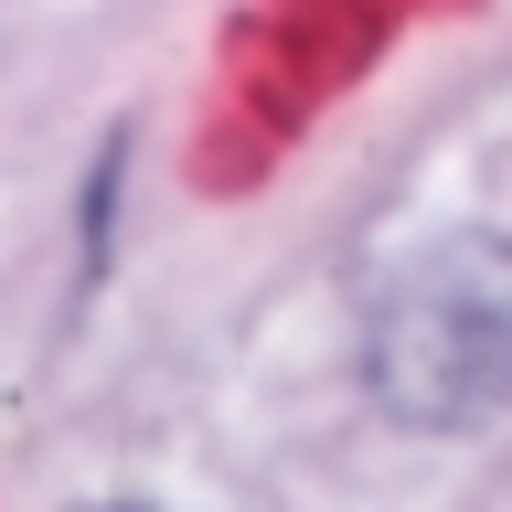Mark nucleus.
<instances>
[{"label":"nucleus","instance_id":"f257e3e1","mask_svg":"<svg viewBox=\"0 0 512 512\" xmlns=\"http://www.w3.org/2000/svg\"><path fill=\"white\" fill-rule=\"evenodd\" d=\"M374 384L416 427H470L512 406V246H438L416 256L374 320Z\"/></svg>","mask_w":512,"mask_h":512}]
</instances>
